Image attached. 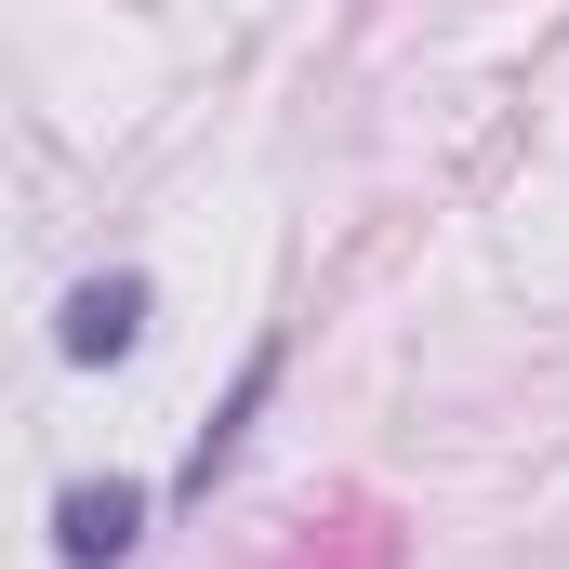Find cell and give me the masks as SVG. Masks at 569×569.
Returning a JSON list of instances; mask_svg holds the SVG:
<instances>
[{
    "label": "cell",
    "instance_id": "obj_1",
    "mask_svg": "<svg viewBox=\"0 0 569 569\" xmlns=\"http://www.w3.org/2000/svg\"><path fill=\"white\" fill-rule=\"evenodd\" d=\"M146 517H159V490H133V477H80V490L53 503V557H67V569H120L146 543Z\"/></svg>",
    "mask_w": 569,
    "mask_h": 569
},
{
    "label": "cell",
    "instance_id": "obj_2",
    "mask_svg": "<svg viewBox=\"0 0 569 569\" xmlns=\"http://www.w3.org/2000/svg\"><path fill=\"white\" fill-rule=\"evenodd\" d=\"M53 345H67L80 371H107V358H133V345H146V279H133V266H107V279H80V291H67V318H53Z\"/></svg>",
    "mask_w": 569,
    "mask_h": 569
},
{
    "label": "cell",
    "instance_id": "obj_3",
    "mask_svg": "<svg viewBox=\"0 0 569 569\" xmlns=\"http://www.w3.org/2000/svg\"><path fill=\"white\" fill-rule=\"evenodd\" d=\"M266 398H279V345H252V358H239V385H226V411L199 425V450H186V477H172V503H212V477L239 463V437H252V411H266Z\"/></svg>",
    "mask_w": 569,
    "mask_h": 569
}]
</instances>
